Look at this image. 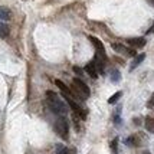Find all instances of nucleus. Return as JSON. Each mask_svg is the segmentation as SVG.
Segmentation results:
<instances>
[{
  "label": "nucleus",
  "instance_id": "nucleus-1",
  "mask_svg": "<svg viewBox=\"0 0 154 154\" xmlns=\"http://www.w3.org/2000/svg\"><path fill=\"white\" fill-rule=\"evenodd\" d=\"M46 98H48V104H49V108L54 111L55 114L58 115H65L68 112V107L63 101L60 100L58 95L52 92V91H48L46 92Z\"/></svg>",
  "mask_w": 154,
  "mask_h": 154
},
{
  "label": "nucleus",
  "instance_id": "nucleus-2",
  "mask_svg": "<svg viewBox=\"0 0 154 154\" xmlns=\"http://www.w3.org/2000/svg\"><path fill=\"white\" fill-rule=\"evenodd\" d=\"M71 92L74 95V98H81V100L88 98V97L91 95V91H89L88 85L84 82V81H81L79 78H74V79H72Z\"/></svg>",
  "mask_w": 154,
  "mask_h": 154
},
{
  "label": "nucleus",
  "instance_id": "nucleus-3",
  "mask_svg": "<svg viewBox=\"0 0 154 154\" xmlns=\"http://www.w3.org/2000/svg\"><path fill=\"white\" fill-rule=\"evenodd\" d=\"M55 131L56 134L60 135L63 140H68V135H69V124L63 117H59L58 120L55 121Z\"/></svg>",
  "mask_w": 154,
  "mask_h": 154
},
{
  "label": "nucleus",
  "instance_id": "nucleus-4",
  "mask_svg": "<svg viewBox=\"0 0 154 154\" xmlns=\"http://www.w3.org/2000/svg\"><path fill=\"white\" fill-rule=\"evenodd\" d=\"M144 141H146L144 135L141 134V133H137V134L130 135L127 140H125V144H127V146H131V147H140Z\"/></svg>",
  "mask_w": 154,
  "mask_h": 154
},
{
  "label": "nucleus",
  "instance_id": "nucleus-5",
  "mask_svg": "<svg viewBox=\"0 0 154 154\" xmlns=\"http://www.w3.org/2000/svg\"><path fill=\"white\" fill-rule=\"evenodd\" d=\"M112 49H114L115 52H118V54L125 55V56H135V49L127 48V46H124V45H121V43H112Z\"/></svg>",
  "mask_w": 154,
  "mask_h": 154
},
{
  "label": "nucleus",
  "instance_id": "nucleus-6",
  "mask_svg": "<svg viewBox=\"0 0 154 154\" xmlns=\"http://www.w3.org/2000/svg\"><path fill=\"white\" fill-rule=\"evenodd\" d=\"M127 43H128V46H131L133 49H140V48L146 46L147 40L144 39V38H131V39L127 40Z\"/></svg>",
  "mask_w": 154,
  "mask_h": 154
},
{
  "label": "nucleus",
  "instance_id": "nucleus-7",
  "mask_svg": "<svg viewBox=\"0 0 154 154\" xmlns=\"http://www.w3.org/2000/svg\"><path fill=\"white\" fill-rule=\"evenodd\" d=\"M85 72H87L91 78H94V79H97L98 78V71H97V66H95L94 62H89V63H87V66H85Z\"/></svg>",
  "mask_w": 154,
  "mask_h": 154
},
{
  "label": "nucleus",
  "instance_id": "nucleus-8",
  "mask_svg": "<svg viewBox=\"0 0 154 154\" xmlns=\"http://www.w3.org/2000/svg\"><path fill=\"white\" fill-rule=\"evenodd\" d=\"M144 58H146V54H140V55H135V58H134V60L131 62V65H130V71H134L135 68L140 65L141 62L144 60Z\"/></svg>",
  "mask_w": 154,
  "mask_h": 154
},
{
  "label": "nucleus",
  "instance_id": "nucleus-9",
  "mask_svg": "<svg viewBox=\"0 0 154 154\" xmlns=\"http://www.w3.org/2000/svg\"><path fill=\"white\" fill-rule=\"evenodd\" d=\"M146 128H147L148 133H151L154 134V115H148L147 118H146Z\"/></svg>",
  "mask_w": 154,
  "mask_h": 154
},
{
  "label": "nucleus",
  "instance_id": "nucleus-10",
  "mask_svg": "<svg viewBox=\"0 0 154 154\" xmlns=\"http://www.w3.org/2000/svg\"><path fill=\"white\" fill-rule=\"evenodd\" d=\"M12 17V12L5 6H0V20H9Z\"/></svg>",
  "mask_w": 154,
  "mask_h": 154
},
{
  "label": "nucleus",
  "instance_id": "nucleus-11",
  "mask_svg": "<svg viewBox=\"0 0 154 154\" xmlns=\"http://www.w3.org/2000/svg\"><path fill=\"white\" fill-rule=\"evenodd\" d=\"M10 33V29L7 26L6 23H3V22H0V38L2 39H6L7 36Z\"/></svg>",
  "mask_w": 154,
  "mask_h": 154
},
{
  "label": "nucleus",
  "instance_id": "nucleus-12",
  "mask_svg": "<svg viewBox=\"0 0 154 154\" xmlns=\"http://www.w3.org/2000/svg\"><path fill=\"white\" fill-rule=\"evenodd\" d=\"M109 79L112 82H120L121 81V72L118 69H111L109 71Z\"/></svg>",
  "mask_w": 154,
  "mask_h": 154
},
{
  "label": "nucleus",
  "instance_id": "nucleus-13",
  "mask_svg": "<svg viewBox=\"0 0 154 154\" xmlns=\"http://www.w3.org/2000/svg\"><path fill=\"white\" fill-rule=\"evenodd\" d=\"M121 97H122V92H121V91H118V92H115V94L112 95V97H111L109 100H108V104H115V102H117V101L120 100Z\"/></svg>",
  "mask_w": 154,
  "mask_h": 154
},
{
  "label": "nucleus",
  "instance_id": "nucleus-14",
  "mask_svg": "<svg viewBox=\"0 0 154 154\" xmlns=\"http://www.w3.org/2000/svg\"><path fill=\"white\" fill-rule=\"evenodd\" d=\"M117 144H118V140H117V138L112 140V143H111V150H112V154H117Z\"/></svg>",
  "mask_w": 154,
  "mask_h": 154
},
{
  "label": "nucleus",
  "instance_id": "nucleus-15",
  "mask_svg": "<svg viewBox=\"0 0 154 154\" xmlns=\"http://www.w3.org/2000/svg\"><path fill=\"white\" fill-rule=\"evenodd\" d=\"M147 107H148V108H151V109H154V92H153V95L150 97V100H148Z\"/></svg>",
  "mask_w": 154,
  "mask_h": 154
},
{
  "label": "nucleus",
  "instance_id": "nucleus-16",
  "mask_svg": "<svg viewBox=\"0 0 154 154\" xmlns=\"http://www.w3.org/2000/svg\"><path fill=\"white\" fill-rule=\"evenodd\" d=\"M74 71H75V72H76V74H78V75H81V74H82V71H81V68H78V66H74Z\"/></svg>",
  "mask_w": 154,
  "mask_h": 154
},
{
  "label": "nucleus",
  "instance_id": "nucleus-17",
  "mask_svg": "<svg viewBox=\"0 0 154 154\" xmlns=\"http://www.w3.org/2000/svg\"><path fill=\"white\" fill-rule=\"evenodd\" d=\"M151 33H154V23H153V26H151V27H150V29L147 30V35H151Z\"/></svg>",
  "mask_w": 154,
  "mask_h": 154
},
{
  "label": "nucleus",
  "instance_id": "nucleus-18",
  "mask_svg": "<svg viewBox=\"0 0 154 154\" xmlns=\"http://www.w3.org/2000/svg\"><path fill=\"white\" fill-rule=\"evenodd\" d=\"M134 124H135V125H140V124H141V118H134Z\"/></svg>",
  "mask_w": 154,
  "mask_h": 154
},
{
  "label": "nucleus",
  "instance_id": "nucleus-19",
  "mask_svg": "<svg viewBox=\"0 0 154 154\" xmlns=\"http://www.w3.org/2000/svg\"><path fill=\"white\" fill-rule=\"evenodd\" d=\"M141 154H151V153H150V151H147V150H146V151H143V153H141Z\"/></svg>",
  "mask_w": 154,
  "mask_h": 154
},
{
  "label": "nucleus",
  "instance_id": "nucleus-20",
  "mask_svg": "<svg viewBox=\"0 0 154 154\" xmlns=\"http://www.w3.org/2000/svg\"><path fill=\"white\" fill-rule=\"evenodd\" d=\"M148 2H150V3H151V5H154V0H148Z\"/></svg>",
  "mask_w": 154,
  "mask_h": 154
}]
</instances>
